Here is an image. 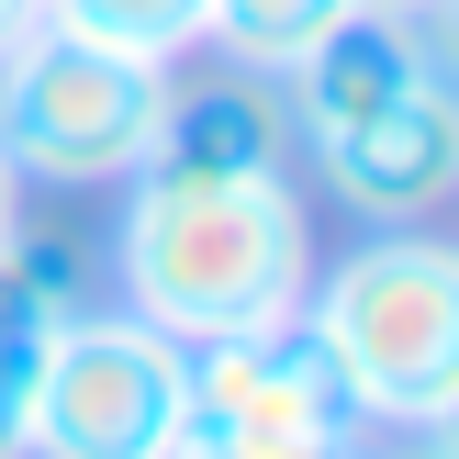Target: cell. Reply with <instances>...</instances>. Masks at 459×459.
<instances>
[{"instance_id": "6da1fadb", "label": "cell", "mask_w": 459, "mask_h": 459, "mask_svg": "<svg viewBox=\"0 0 459 459\" xmlns=\"http://www.w3.org/2000/svg\"><path fill=\"white\" fill-rule=\"evenodd\" d=\"M303 281H314V224L291 169H247V179L134 169L124 224H112V303L146 314L157 336L179 348L247 336L303 303Z\"/></svg>"}, {"instance_id": "7a4b0ae2", "label": "cell", "mask_w": 459, "mask_h": 459, "mask_svg": "<svg viewBox=\"0 0 459 459\" xmlns=\"http://www.w3.org/2000/svg\"><path fill=\"white\" fill-rule=\"evenodd\" d=\"M303 314L336 348L370 437L381 426L437 437V426L459 415V258L426 236V224H381L370 247H348L336 269H314Z\"/></svg>"}, {"instance_id": "3957f363", "label": "cell", "mask_w": 459, "mask_h": 459, "mask_svg": "<svg viewBox=\"0 0 459 459\" xmlns=\"http://www.w3.org/2000/svg\"><path fill=\"white\" fill-rule=\"evenodd\" d=\"M157 112H169V56H124V45H90L67 22H45L0 56V157H12V179H45V191L134 179L157 146Z\"/></svg>"}, {"instance_id": "277c9868", "label": "cell", "mask_w": 459, "mask_h": 459, "mask_svg": "<svg viewBox=\"0 0 459 459\" xmlns=\"http://www.w3.org/2000/svg\"><path fill=\"white\" fill-rule=\"evenodd\" d=\"M179 381L191 359L146 314L124 303L67 314L22 381V459H157L179 437Z\"/></svg>"}, {"instance_id": "5b68a950", "label": "cell", "mask_w": 459, "mask_h": 459, "mask_svg": "<svg viewBox=\"0 0 459 459\" xmlns=\"http://www.w3.org/2000/svg\"><path fill=\"white\" fill-rule=\"evenodd\" d=\"M179 359H191V381H179V437L169 448L224 459V448H269V437H370V415H359L348 370H336V348L314 336L303 303L247 325V336H202Z\"/></svg>"}, {"instance_id": "8992f818", "label": "cell", "mask_w": 459, "mask_h": 459, "mask_svg": "<svg viewBox=\"0 0 459 459\" xmlns=\"http://www.w3.org/2000/svg\"><path fill=\"white\" fill-rule=\"evenodd\" d=\"M303 146H314V169H325V191L348 202V213L426 224V213H448V191H459V90L437 67V79H415L403 101L359 112V124H336V134H303Z\"/></svg>"}, {"instance_id": "52a82bcc", "label": "cell", "mask_w": 459, "mask_h": 459, "mask_svg": "<svg viewBox=\"0 0 459 459\" xmlns=\"http://www.w3.org/2000/svg\"><path fill=\"white\" fill-rule=\"evenodd\" d=\"M415 79H437V22H403V12H348L281 67V112H291V146L303 134H336L359 112L403 101Z\"/></svg>"}, {"instance_id": "ba28073f", "label": "cell", "mask_w": 459, "mask_h": 459, "mask_svg": "<svg viewBox=\"0 0 459 459\" xmlns=\"http://www.w3.org/2000/svg\"><path fill=\"white\" fill-rule=\"evenodd\" d=\"M146 169L169 179H247V169H291V112L269 67H169V112H157V146Z\"/></svg>"}, {"instance_id": "9c48e42d", "label": "cell", "mask_w": 459, "mask_h": 459, "mask_svg": "<svg viewBox=\"0 0 459 459\" xmlns=\"http://www.w3.org/2000/svg\"><path fill=\"white\" fill-rule=\"evenodd\" d=\"M359 0H213V22H202V45L213 56H236V67H269L281 79L291 56H303L325 22H348Z\"/></svg>"}, {"instance_id": "30bf717a", "label": "cell", "mask_w": 459, "mask_h": 459, "mask_svg": "<svg viewBox=\"0 0 459 459\" xmlns=\"http://www.w3.org/2000/svg\"><path fill=\"white\" fill-rule=\"evenodd\" d=\"M45 22H67V34L90 45H124V56H191L202 22H213V0H45Z\"/></svg>"}, {"instance_id": "8fae6325", "label": "cell", "mask_w": 459, "mask_h": 459, "mask_svg": "<svg viewBox=\"0 0 459 459\" xmlns=\"http://www.w3.org/2000/svg\"><path fill=\"white\" fill-rule=\"evenodd\" d=\"M224 459H370V437H269V448H224Z\"/></svg>"}, {"instance_id": "7c38bea8", "label": "cell", "mask_w": 459, "mask_h": 459, "mask_svg": "<svg viewBox=\"0 0 459 459\" xmlns=\"http://www.w3.org/2000/svg\"><path fill=\"white\" fill-rule=\"evenodd\" d=\"M22 381L34 370H0V459H22Z\"/></svg>"}, {"instance_id": "4fadbf2b", "label": "cell", "mask_w": 459, "mask_h": 459, "mask_svg": "<svg viewBox=\"0 0 459 459\" xmlns=\"http://www.w3.org/2000/svg\"><path fill=\"white\" fill-rule=\"evenodd\" d=\"M22 34H45V0H0V56H12Z\"/></svg>"}, {"instance_id": "5bb4252c", "label": "cell", "mask_w": 459, "mask_h": 459, "mask_svg": "<svg viewBox=\"0 0 459 459\" xmlns=\"http://www.w3.org/2000/svg\"><path fill=\"white\" fill-rule=\"evenodd\" d=\"M12 236H22V179H12V157H0V258H12Z\"/></svg>"}, {"instance_id": "9a60e30c", "label": "cell", "mask_w": 459, "mask_h": 459, "mask_svg": "<svg viewBox=\"0 0 459 459\" xmlns=\"http://www.w3.org/2000/svg\"><path fill=\"white\" fill-rule=\"evenodd\" d=\"M359 12H403V22H448V0H359Z\"/></svg>"}, {"instance_id": "2e32d148", "label": "cell", "mask_w": 459, "mask_h": 459, "mask_svg": "<svg viewBox=\"0 0 459 459\" xmlns=\"http://www.w3.org/2000/svg\"><path fill=\"white\" fill-rule=\"evenodd\" d=\"M370 459H448V448H437V437H426V448H370Z\"/></svg>"}, {"instance_id": "e0dca14e", "label": "cell", "mask_w": 459, "mask_h": 459, "mask_svg": "<svg viewBox=\"0 0 459 459\" xmlns=\"http://www.w3.org/2000/svg\"><path fill=\"white\" fill-rule=\"evenodd\" d=\"M157 459H202V448H157Z\"/></svg>"}]
</instances>
